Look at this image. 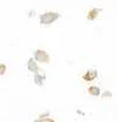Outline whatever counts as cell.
Masks as SVG:
<instances>
[{"mask_svg":"<svg viewBox=\"0 0 117 122\" xmlns=\"http://www.w3.org/2000/svg\"><path fill=\"white\" fill-rule=\"evenodd\" d=\"M60 17V15H58L57 12H53V11H48L45 14H43L40 17H39V20H40V22L43 25H50L53 23L56 18Z\"/></svg>","mask_w":117,"mask_h":122,"instance_id":"6da1fadb","label":"cell"},{"mask_svg":"<svg viewBox=\"0 0 117 122\" xmlns=\"http://www.w3.org/2000/svg\"><path fill=\"white\" fill-rule=\"evenodd\" d=\"M34 57L37 61H39V62H44V64H48L49 61H50V56L48 55V53L45 51V50H35L34 53Z\"/></svg>","mask_w":117,"mask_h":122,"instance_id":"7a4b0ae2","label":"cell"},{"mask_svg":"<svg viewBox=\"0 0 117 122\" xmlns=\"http://www.w3.org/2000/svg\"><path fill=\"white\" fill-rule=\"evenodd\" d=\"M96 76H98V72H96L95 70H88V72L83 76V79L87 81V82H88V81L90 82V81H93V79L96 78Z\"/></svg>","mask_w":117,"mask_h":122,"instance_id":"3957f363","label":"cell"},{"mask_svg":"<svg viewBox=\"0 0 117 122\" xmlns=\"http://www.w3.org/2000/svg\"><path fill=\"white\" fill-rule=\"evenodd\" d=\"M99 11H100V9H93V10H90V11H88L87 18L90 20V21H93V20H95V17L99 15Z\"/></svg>","mask_w":117,"mask_h":122,"instance_id":"277c9868","label":"cell"},{"mask_svg":"<svg viewBox=\"0 0 117 122\" xmlns=\"http://www.w3.org/2000/svg\"><path fill=\"white\" fill-rule=\"evenodd\" d=\"M28 70H31L32 72H34V73L38 72V66H37L35 61L33 59H29V61H28Z\"/></svg>","mask_w":117,"mask_h":122,"instance_id":"5b68a950","label":"cell"},{"mask_svg":"<svg viewBox=\"0 0 117 122\" xmlns=\"http://www.w3.org/2000/svg\"><path fill=\"white\" fill-rule=\"evenodd\" d=\"M88 92H89L90 95H94V97L100 95V89H99V87H95V86L89 87V88H88Z\"/></svg>","mask_w":117,"mask_h":122,"instance_id":"8992f818","label":"cell"},{"mask_svg":"<svg viewBox=\"0 0 117 122\" xmlns=\"http://www.w3.org/2000/svg\"><path fill=\"white\" fill-rule=\"evenodd\" d=\"M44 79H45V77H44L43 75H38V73H35V76H34V82H35L37 84L42 86L43 82H44Z\"/></svg>","mask_w":117,"mask_h":122,"instance_id":"52a82bcc","label":"cell"},{"mask_svg":"<svg viewBox=\"0 0 117 122\" xmlns=\"http://www.w3.org/2000/svg\"><path fill=\"white\" fill-rule=\"evenodd\" d=\"M35 122H54V121H53L51 118L48 117V118H39V120H37Z\"/></svg>","mask_w":117,"mask_h":122,"instance_id":"ba28073f","label":"cell"},{"mask_svg":"<svg viewBox=\"0 0 117 122\" xmlns=\"http://www.w3.org/2000/svg\"><path fill=\"white\" fill-rule=\"evenodd\" d=\"M0 68H1V71H0V73H1V75H4V72H5V65L4 64H1V65H0Z\"/></svg>","mask_w":117,"mask_h":122,"instance_id":"9c48e42d","label":"cell"}]
</instances>
